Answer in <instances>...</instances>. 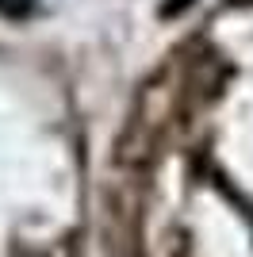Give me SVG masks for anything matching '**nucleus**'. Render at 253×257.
<instances>
[{"label":"nucleus","mask_w":253,"mask_h":257,"mask_svg":"<svg viewBox=\"0 0 253 257\" xmlns=\"http://www.w3.org/2000/svg\"><path fill=\"white\" fill-rule=\"evenodd\" d=\"M0 12H8V16H27V12H31V0H0Z\"/></svg>","instance_id":"f257e3e1"}]
</instances>
